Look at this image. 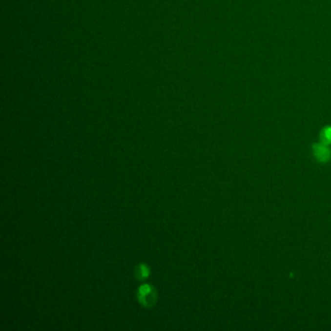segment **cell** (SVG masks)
Masks as SVG:
<instances>
[{
  "instance_id": "obj_1",
  "label": "cell",
  "mask_w": 331,
  "mask_h": 331,
  "mask_svg": "<svg viewBox=\"0 0 331 331\" xmlns=\"http://www.w3.org/2000/svg\"><path fill=\"white\" fill-rule=\"evenodd\" d=\"M138 300L145 307H152L157 301V293L153 287L143 285L138 290Z\"/></svg>"
},
{
  "instance_id": "obj_2",
  "label": "cell",
  "mask_w": 331,
  "mask_h": 331,
  "mask_svg": "<svg viewBox=\"0 0 331 331\" xmlns=\"http://www.w3.org/2000/svg\"><path fill=\"white\" fill-rule=\"evenodd\" d=\"M314 155L319 162L326 163L329 162L331 158V150L328 148V145L322 144H315L314 147Z\"/></svg>"
},
{
  "instance_id": "obj_3",
  "label": "cell",
  "mask_w": 331,
  "mask_h": 331,
  "mask_svg": "<svg viewBox=\"0 0 331 331\" xmlns=\"http://www.w3.org/2000/svg\"><path fill=\"white\" fill-rule=\"evenodd\" d=\"M149 268L143 264L139 265L135 271V276L137 279L139 280H142V279H145L149 276Z\"/></svg>"
},
{
  "instance_id": "obj_4",
  "label": "cell",
  "mask_w": 331,
  "mask_h": 331,
  "mask_svg": "<svg viewBox=\"0 0 331 331\" xmlns=\"http://www.w3.org/2000/svg\"><path fill=\"white\" fill-rule=\"evenodd\" d=\"M322 143L330 145L331 143V126H326L321 132Z\"/></svg>"
}]
</instances>
